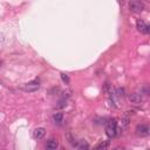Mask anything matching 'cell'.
<instances>
[{
	"mask_svg": "<svg viewBox=\"0 0 150 150\" xmlns=\"http://www.w3.org/2000/svg\"><path fill=\"white\" fill-rule=\"evenodd\" d=\"M129 8L134 13H141L144 9V5L140 1H135V0H133V1L129 3Z\"/></svg>",
	"mask_w": 150,
	"mask_h": 150,
	"instance_id": "cell-2",
	"label": "cell"
},
{
	"mask_svg": "<svg viewBox=\"0 0 150 150\" xmlns=\"http://www.w3.org/2000/svg\"><path fill=\"white\" fill-rule=\"evenodd\" d=\"M114 94H115V96L117 99H123L125 96V90L123 88H116L114 90Z\"/></svg>",
	"mask_w": 150,
	"mask_h": 150,
	"instance_id": "cell-11",
	"label": "cell"
},
{
	"mask_svg": "<svg viewBox=\"0 0 150 150\" xmlns=\"http://www.w3.org/2000/svg\"><path fill=\"white\" fill-rule=\"evenodd\" d=\"M108 145H109V141H104L96 145V149H106V148H108Z\"/></svg>",
	"mask_w": 150,
	"mask_h": 150,
	"instance_id": "cell-13",
	"label": "cell"
},
{
	"mask_svg": "<svg viewBox=\"0 0 150 150\" xmlns=\"http://www.w3.org/2000/svg\"><path fill=\"white\" fill-rule=\"evenodd\" d=\"M130 113H133V112H127V113L122 116V120H121L122 128H127L128 125H129V121H130Z\"/></svg>",
	"mask_w": 150,
	"mask_h": 150,
	"instance_id": "cell-8",
	"label": "cell"
},
{
	"mask_svg": "<svg viewBox=\"0 0 150 150\" xmlns=\"http://www.w3.org/2000/svg\"><path fill=\"white\" fill-rule=\"evenodd\" d=\"M136 134L138 136H141V137H145L150 134V129H149V127L145 125V124H138L136 127Z\"/></svg>",
	"mask_w": 150,
	"mask_h": 150,
	"instance_id": "cell-4",
	"label": "cell"
},
{
	"mask_svg": "<svg viewBox=\"0 0 150 150\" xmlns=\"http://www.w3.org/2000/svg\"><path fill=\"white\" fill-rule=\"evenodd\" d=\"M119 133L120 131H119V129H117V127L114 128V127H108V125H107V128H106V134H107V136L110 137V138L115 137Z\"/></svg>",
	"mask_w": 150,
	"mask_h": 150,
	"instance_id": "cell-7",
	"label": "cell"
},
{
	"mask_svg": "<svg viewBox=\"0 0 150 150\" xmlns=\"http://www.w3.org/2000/svg\"><path fill=\"white\" fill-rule=\"evenodd\" d=\"M53 121H54L55 123H58V124H61L62 121H63V114L62 113H55L54 115H53Z\"/></svg>",
	"mask_w": 150,
	"mask_h": 150,
	"instance_id": "cell-10",
	"label": "cell"
},
{
	"mask_svg": "<svg viewBox=\"0 0 150 150\" xmlns=\"http://www.w3.org/2000/svg\"><path fill=\"white\" fill-rule=\"evenodd\" d=\"M75 147L79 148V149H88L89 148L88 143L86 142V141H79V143H76V145H75Z\"/></svg>",
	"mask_w": 150,
	"mask_h": 150,
	"instance_id": "cell-12",
	"label": "cell"
},
{
	"mask_svg": "<svg viewBox=\"0 0 150 150\" xmlns=\"http://www.w3.org/2000/svg\"><path fill=\"white\" fill-rule=\"evenodd\" d=\"M136 28H137L138 32H141V33H143V34H148L149 32H150V27L144 23L143 20H141V19L137 20V23H136Z\"/></svg>",
	"mask_w": 150,
	"mask_h": 150,
	"instance_id": "cell-5",
	"label": "cell"
},
{
	"mask_svg": "<svg viewBox=\"0 0 150 150\" xmlns=\"http://www.w3.org/2000/svg\"><path fill=\"white\" fill-rule=\"evenodd\" d=\"M46 135V130L44 128H37V129L33 131V137L35 140H42Z\"/></svg>",
	"mask_w": 150,
	"mask_h": 150,
	"instance_id": "cell-6",
	"label": "cell"
},
{
	"mask_svg": "<svg viewBox=\"0 0 150 150\" xmlns=\"http://www.w3.org/2000/svg\"><path fill=\"white\" fill-rule=\"evenodd\" d=\"M61 79H62V81L65 82L66 84H68L69 83V78H68V75H66V74H61Z\"/></svg>",
	"mask_w": 150,
	"mask_h": 150,
	"instance_id": "cell-15",
	"label": "cell"
},
{
	"mask_svg": "<svg viewBox=\"0 0 150 150\" xmlns=\"http://www.w3.org/2000/svg\"><path fill=\"white\" fill-rule=\"evenodd\" d=\"M39 88H40V83H39L38 80L29 81V82H27V83H25V84L23 86V89H24L25 92H28V93L35 92V90H38Z\"/></svg>",
	"mask_w": 150,
	"mask_h": 150,
	"instance_id": "cell-1",
	"label": "cell"
},
{
	"mask_svg": "<svg viewBox=\"0 0 150 150\" xmlns=\"http://www.w3.org/2000/svg\"><path fill=\"white\" fill-rule=\"evenodd\" d=\"M129 101L134 106H141L143 103V98H142V95L138 93H131V94H129Z\"/></svg>",
	"mask_w": 150,
	"mask_h": 150,
	"instance_id": "cell-3",
	"label": "cell"
},
{
	"mask_svg": "<svg viewBox=\"0 0 150 150\" xmlns=\"http://www.w3.org/2000/svg\"><path fill=\"white\" fill-rule=\"evenodd\" d=\"M58 147H59V142L54 140V138H52V140H49L46 143V149H49V150H55L58 149Z\"/></svg>",
	"mask_w": 150,
	"mask_h": 150,
	"instance_id": "cell-9",
	"label": "cell"
},
{
	"mask_svg": "<svg viewBox=\"0 0 150 150\" xmlns=\"http://www.w3.org/2000/svg\"><path fill=\"white\" fill-rule=\"evenodd\" d=\"M66 106H67V100L62 99V100H60L59 103H58V108H63V107H66Z\"/></svg>",
	"mask_w": 150,
	"mask_h": 150,
	"instance_id": "cell-14",
	"label": "cell"
}]
</instances>
